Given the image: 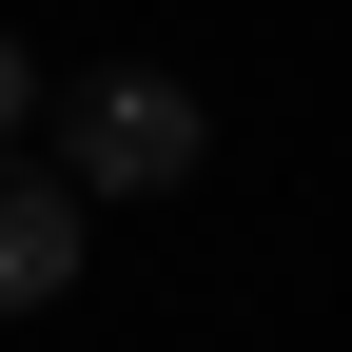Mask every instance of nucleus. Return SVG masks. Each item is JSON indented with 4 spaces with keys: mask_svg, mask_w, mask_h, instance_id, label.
Segmentation results:
<instances>
[{
    "mask_svg": "<svg viewBox=\"0 0 352 352\" xmlns=\"http://www.w3.org/2000/svg\"><path fill=\"white\" fill-rule=\"evenodd\" d=\"M59 294H78V196L0 176V314H59Z\"/></svg>",
    "mask_w": 352,
    "mask_h": 352,
    "instance_id": "2",
    "label": "nucleus"
},
{
    "mask_svg": "<svg viewBox=\"0 0 352 352\" xmlns=\"http://www.w3.org/2000/svg\"><path fill=\"white\" fill-rule=\"evenodd\" d=\"M196 78H157V59H118V78H78V176L59 196L98 215V196H176V176H196Z\"/></svg>",
    "mask_w": 352,
    "mask_h": 352,
    "instance_id": "1",
    "label": "nucleus"
},
{
    "mask_svg": "<svg viewBox=\"0 0 352 352\" xmlns=\"http://www.w3.org/2000/svg\"><path fill=\"white\" fill-rule=\"evenodd\" d=\"M20 118H39V59H20V39H0V138H20Z\"/></svg>",
    "mask_w": 352,
    "mask_h": 352,
    "instance_id": "3",
    "label": "nucleus"
}]
</instances>
